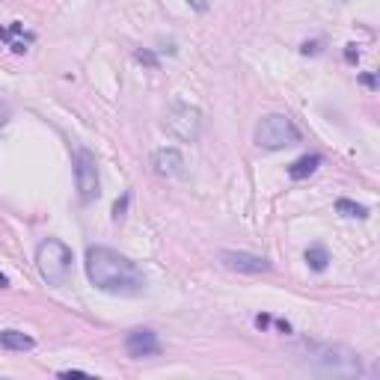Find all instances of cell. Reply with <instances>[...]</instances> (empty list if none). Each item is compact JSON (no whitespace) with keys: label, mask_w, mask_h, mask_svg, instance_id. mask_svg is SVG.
Returning <instances> with one entry per match:
<instances>
[{"label":"cell","mask_w":380,"mask_h":380,"mask_svg":"<svg viewBox=\"0 0 380 380\" xmlns=\"http://www.w3.org/2000/svg\"><path fill=\"white\" fill-rule=\"evenodd\" d=\"M125 208H128V193H125V196L119 199V202L113 205V220H116V223H119L122 217H125Z\"/></svg>","instance_id":"obj_16"},{"label":"cell","mask_w":380,"mask_h":380,"mask_svg":"<svg viewBox=\"0 0 380 380\" xmlns=\"http://www.w3.org/2000/svg\"><path fill=\"white\" fill-rule=\"evenodd\" d=\"M359 81H363L369 89H377V75H374V71H366V75L359 78Z\"/></svg>","instance_id":"obj_18"},{"label":"cell","mask_w":380,"mask_h":380,"mask_svg":"<svg viewBox=\"0 0 380 380\" xmlns=\"http://www.w3.org/2000/svg\"><path fill=\"white\" fill-rule=\"evenodd\" d=\"M86 279L104 294H116V297L146 294V277H143V270L111 247L86 250Z\"/></svg>","instance_id":"obj_1"},{"label":"cell","mask_w":380,"mask_h":380,"mask_svg":"<svg viewBox=\"0 0 380 380\" xmlns=\"http://www.w3.org/2000/svg\"><path fill=\"white\" fill-rule=\"evenodd\" d=\"M336 351L339 348H318L315 359L333 374H359V371H363V369H359V356L356 354L345 351V356H336Z\"/></svg>","instance_id":"obj_8"},{"label":"cell","mask_w":380,"mask_h":380,"mask_svg":"<svg viewBox=\"0 0 380 380\" xmlns=\"http://www.w3.org/2000/svg\"><path fill=\"white\" fill-rule=\"evenodd\" d=\"M60 377H89V371H78V369H66V371H60Z\"/></svg>","instance_id":"obj_20"},{"label":"cell","mask_w":380,"mask_h":380,"mask_svg":"<svg viewBox=\"0 0 380 380\" xmlns=\"http://www.w3.org/2000/svg\"><path fill=\"white\" fill-rule=\"evenodd\" d=\"M71 265H75V256H71V250L57 238H45L39 244V250H36V267H39L42 279L53 288L68 285Z\"/></svg>","instance_id":"obj_2"},{"label":"cell","mask_w":380,"mask_h":380,"mask_svg":"<svg viewBox=\"0 0 380 380\" xmlns=\"http://www.w3.org/2000/svg\"><path fill=\"white\" fill-rule=\"evenodd\" d=\"M220 262L229 267V270H238V274H267L270 265L267 259L262 256H252V252H235V250H223L220 252Z\"/></svg>","instance_id":"obj_7"},{"label":"cell","mask_w":380,"mask_h":380,"mask_svg":"<svg viewBox=\"0 0 380 380\" xmlns=\"http://www.w3.org/2000/svg\"><path fill=\"white\" fill-rule=\"evenodd\" d=\"M152 164L160 175H167V178H178V175H185V158L178 149H158L152 155Z\"/></svg>","instance_id":"obj_10"},{"label":"cell","mask_w":380,"mask_h":380,"mask_svg":"<svg viewBox=\"0 0 380 380\" xmlns=\"http://www.w3.org/2000/svg\"><path fill=\"white\" fill-rule=\"evenodd\" d=\"M0 288H9V279H6L4 274H0Z\"/></svg>","instance_id":"obj_23"},{"label":"cell","mask_w":380,"mask_h":380,"mask_svg":"<svg viewBox=\"0 0 380 380\" xmlns=\"http://www.w3.org/2000/svg\"><path fill=\"white\" fill-rule=\"evenodd\" d=\"M315 51H318V45H315V42H312V45H309V42L303 45V53H315Z\"/></svg>","instance_id":"obj_22"},{"label":"cell","mask_w":380,"mask_h":380,"mask_svg":"<svg viewBox=\"0 0 380 380\" xmlns=\"http://www.w3.org/2000/svg\"><path fill=\"white\" fill-rule=\"evenodd\" d=\"M318 167H321V155H303L288 167V178H292V182H303V178H309Z\"/></svg>","instance_id":"obj_12"},{"label":"cell","mask_w":380,"mask_h":380,"mask_svg":"<svg viewBox=\"0 0 380 380\" xmlns=\"http://www.w3.org/2000/svg\"><path fill=\"white\" fill-rule=\"evenodd\" d=\"M33 336L21 333V330H0V348L4 351H12V354H24V351H33Z\"/></svg>","instance_id":"obj_11"},{"label":"cell","mask_w":380,"mask_h":380,"mask_svg":"<svg viewBox=\"0 0 380 380\" xmlns=\"http://www.w3.org/2000/svg\"><path fill=\"white\" fill-rule=\"evenodd\" d=\"M125 354L143 359V356H158L160 354V339L152 327H137L125 336Z\"/></svg>","instance_id":"obj_6"},{"label":"cell","mask_w":380,"mask_h":380,"mask_svg":"<svg viewBox=\"0 0 380 380\" xmlns=\"http://www.w3.org/2000/svg\"><path fill=\"white\" fill-rule=\"evenodd\" d=\"M6 116H9V107L0 101V128H4V122H6Z\"/></svg>","instance_id":"obj_21"},{"label":"cell","mask_w":380,"mask_h":380,"mask_svg":"<svg viewBox=\"0 0 380 380\" xmlns=\"http://www.w3.org/2000/svg\"><path fill=\"white\" fill-rule=\"evenodd\" d=\"M300 143V128L285 113H267L256 125V146L265 152H279Z\"/></svg>","instance_id":"obj_3"},{"label":"cell","mask_w":380,"mask_h":380,"mask_svg":"<svg viewBox=\"0 0 380 380\" xmlns=\"http://www.w3.org/2000/svg\"><path fill=\"white\" fill-rule=\"evenodd\" d=\"M306 265H309L315 274H324V270H327V265H330L327 247H324V244H312L309 250H306Z\"/></svg>","instance_id":"obj_13"},{"label":"cell","mask_w":380,"mask_h":380,"mask_svg":"<svg viewBox=\"0 0 380 380\" xmlns=\"http://www.w3.org/2000/svg\"><path fill=\"white\" fill-rule=\"evenodd\" d=\"M134 57H137V60H140L143 66H149V68H158V57H155L152 51H146V48H143V51H137Z\"/></svg>","instance_id":"obj_15"},{"label":"cell","mask_w":380,"mask_h":380,"mask_svg":"<svg viewBox=\"0 0 380 380\" xmlns=\"http://www.w3.org/2000/svg\"><path fill=\"white\" fill-rule=\"evenodd\" d=\"M345 60L354 66V63H359V51H356V45H345Z\"/></svg>","instance_id":"obj_17"},{"label":"cell","mask_w":380,"mask_h":380,"mask_svg":"<svg viewBox=\"0 0 380 380\" xmlns=\"http://www.w3.org/2000/svg\"><path fill=\"white\" fill-rule=\"evenodd\" d=\"M196 12H208V0H188Z\"/></svg>","instance_id":"obj_19"},{"label":"cell","mask_w":380,"mask_h":380,"mask_svg":"<svg viewBox=\"0 0 380 380\" xmlns=\"http://www.w3.org/2000/svg\"><path fill=\"white\" fill-rule=\"evenodd\" d=\"M167 128L182 143H196L202 134V113L193 104H173L167 111Z\"/></svg>","instance_id":"obj_4"},{"label":"cell","mask_w":380,"mask_h":380,"mask_svg":"<svg viewBox=\"0 0 380 380\" xmlns=\"http://www.w3.org/2000/svg\"><path fill=\"white\" fill-rule=\"evenodd\" d=\"M0 42H4L12 53H27L30 45L36 42V33L33 30H24L21 21H12V24L0 27Z\"/></svg>","instance_id":"obj_9"},{"label":"cell","mask_w":380,"mask_h":380,"mask_svg":"<svg viewBox=\"0 0 380 380\" xmlns=\"http://www.w3.org/2000/svg\"><path fill=\"white\" fill-rule=\"evenodd\" d=\"M75 182H78V196H81V202H93V199H98V164H96V155L89 152V149H75Z\"/></svg>","instance_id":"obj_5"},{"label":"cell","mask_w":380,"mask_h":380,"mask_svg":"<svg viewBox=\"0 0 380 380\" xmlns=\"http://www.w3.org/2000/svg\"><path fill=\"white\" fill-rule=\"evenodd\" d=\"M336 211L342 217H356V220H366V217H369V208L351 202V199H336Z\"/></svg>","instance_id":"obj_14"}]
</instances>
